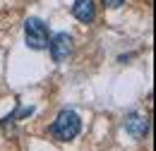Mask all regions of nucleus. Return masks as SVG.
Instances as JSON below:
<instances>
[{"label": "nucleus", "instance_id": "f03ea898", "mask_svg": "<svg viewBox=\"0 0 156 151\" xmlns=\"http://www.w3.org/2000/svg\"><path fill=\"white\" fill-rule=\"evenodd\" d=\"M24 41L31 51H46L48 48V26L41 22L39 17H29L24 22Z\"/></svg>", "mask_w": 156, "mask_h": 151}, {"label": "nucleus", "instance_id": "7ed1b4c3", "mask_svg": "<svg viewBox=\"0 0 156 151\" xmlns=\"http://www.w3.org/2000/svg\"><path fill=\"white\" fill-rule=\"evenodd\" d=\"M72 36L70 34H65V31H60L55 36L48 41V48H51V55H53V62H65L67 58L72 55Z\"/></svg>", "mask_w": 156, "mask_h": 151}, {"label": "nucleus", "instance_id": "39448f33", "mask_svg": "<svg viewBox=\"0 0 156 151\" xmlns=\"http://www.w3.org/2000/svg\"><path fill=\"white\" fill-rule=\"evenodd\" d=\"M72 15H75V19H79L82 24H91L94 17H96V5H94V0H75Z\"/></svg>", "mask_w": 156, "mask_h": 151}, {"label": "nucleus", "instance_id": "423d86ee", "mask_svg": "<svg viewBox=\"0 0 156 151\" xmlns=\"http://www.w3.org/2000/svg\"><path fill=\"white\" fill-rule=\"evenodd\" d=\"M103 2H106L108 7H120V5L125 2V0H103Z\"/></svg>", "mask_w": 156, "mask_h": 151}, {"label": "nucleus", "instance_id": "20e7f679", "mask_svg": "<svg viewBox=\"0 0 156 151\" xmlns=\"http://www.w3.org/2000/svg\"><path fill=\"white\" fill-rule=\"evenodd\" d=\"M125 132L132 139H144L149 134V118H144L139 113H130L125 118Z\"/></svg>", "mask_w": 156, "mask_h": 151}, {"label": "nucleus", "instance_id": "f257e3e1", "mask_svg": "<svg viewBox=\"0 0 156 151\" xmlns=\"http://www.w3.org/2000/svg\"><path fill=\"white\" fill-rule=\"evenodd\" d=\"M82 132V120L75 111H60L58 118L53 120L51 125V134L58 139V142H70Z\"/></svg>", "mask_w": 156, "mask_h": 151}]
</instances>
